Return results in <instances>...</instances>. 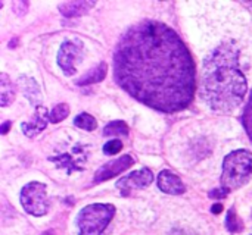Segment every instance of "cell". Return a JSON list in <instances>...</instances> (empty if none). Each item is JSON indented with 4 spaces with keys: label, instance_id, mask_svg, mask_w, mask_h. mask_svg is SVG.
Listing matches in <instances>:
<instances>
[{
    "label": "cell",
    "instance_id": "cell-5",
    "mask_svg": "<svg viewBox=\"0 0 252 235\" xmlns=\"http://www.w3.org/2000/svg\"><path fill=\"white\" fill-rule=\"evenodd\" d=\"M47 187L41 183H30L21 191V203L27 213L32 216H44L49 210L46 199Z\"/></svg>",
    "mask_w": 252,
    "mask_h": 235
},
{
    "label": "cell",
    "instance_id": "cell-15",
    "mask_svg": "<svg viewBox=\"0 0 252 235\" xmlns=\"http://www.w3.org/2000/svg\"><path fill=\"white\" fill-rule=\"evenodd\" d=\"M103 135L106 137H109V135H123V137H126V135H128V127H127V124L124 122V121H114V122H109L106 127H105V130H103Z\"/></svg>",
    "mask_w": 252,
    "mask_h": 235
},
{
    "label": "cell",
    "instance_id": "cell-25",
    "mask_svg": "<svg viewBox=\"0 0 252 235\" xmlns=\"http://www.w3.org/2000/svg\"><path fill=\"white\" fill-rule=\"evenodd\" d=\"M41 235H55V234H53V231H46V233H43Z\"/></svg>",
    "mask_w": 252,
    "mask_h": 235
},
{
    "label": "cell",
    "instance_id": "cell-20",
    "mask_svg": "<svg viewBox=\"0 0 252 235\" xmlns=\"http://www.w3.org/2000/svg\"><path fill=\"white\" fill-rule=\"evenodd\" d=\"M123 150V143L120 140H112V141H108L105 146H103V153L105 155H117L118 152Z\"/></svg>",
    "mask_w": 252,
    "mask_h": 235
},
{
    "label": "cell",
    "instance_id": "cell-10",
    "mask_svg": "<svg viewBox=\"0 0 252 235\" xmlns=\"http://www.w3.org/2000/svg\"><path fill=\"white\" fill-rule=\"evenodd\" d=\"M158 187L162 193H167L171 196H179L186 191L183 181L171 171H162L158 175Z\"/></svg>",
    "mask_w": 252,
    "mask_h": 235
},
{
    "label": "cell",
    "instance_id": "cell-4",
    "mask_svg": "<svg viewBox=\"0 0 252 235\" xmlns=\"http://www.w3.org/2000/svg\"><path fill=\"white\" fill-rule=\"evenodd\" d=\"M115 216V208L112 205H89L78 213L77 225L80 235H105L106 227Z\"/></svg>",
    "mask_w": 252,
    "mask_h": 235
},
{
    "label": "cell",
    "instance_id": "cell-17",
    "mask_svg": "<svg viewBox=\"0 0 252 235\" xmlns=\"http://www.w3.org/2000/svg\"><path fill=\"white\" fill-rule=\"evenodd\" d=\"M68 113H69V107H68V104L61 103V104L55 106V107H53V110L50 112V121H52L53 124H58V122L63 121V119L68 116Z\"/></svg>",
    "mask_w": 252,
    "mask_h": 235
},
{
    "label": "cell",
    "instance_id": "cell-18",
    "mask_svg": "<svg viewBox=\"0 0 252 235\" xmlns=\"http://www.w3.org/2000/svg\"><path fill=\"white\" fill-rule=\"evenodd\" d=\"M226 227L230 233H238L242 230V224L238 218V215L235 213V209H230L227 212V216H226Z\"/></svg>",
    "mask_w": 252,
    "mask_h": 235
},
{
    "label": "cell",
    "instance_id": "cell-22",
    "mask_svg": "<svg viewBox=\"0 0 252 235\" xmlns=\"http://www.w3.org/2000/svg\"><path fill=\"white\" fill-rule=\"evenodd\" d=\"M27 7H28V3H24V1H16L13 4V9L18 15H25L27 12Z\"/></svg>",
    "mask_w": 252,
    "mask_h": 235
},
{
    "label": "cell",
    "instance_id": "cell-1",
    "mask_svg": "<svg viewBox=\"0 0 252 235\" xmlns=\"http://www.w3.org/2000/svg\"><path fill=\"white\" fill-rule=\"evenodd\" d=\"M115 82L140 103L174 113L195 94V63L179 34L158 21L128 28L114 53Z\"/></svg>",
    "mask_w": 252,
    "mask_h": 235
},
{
    "label": "cell",
    "instance_id": "cell-8",
    "mask_svg": "<svg viewBox=\"0 0 252 235\" xmlns=\"http://www.w3.org/2000/svg\"><path fill=\"white\" fill-rule=\"evenodd\" d=\"M131 165H134V159L130 155H124L115 160H111L97 169V172L93 177V184H100L103 181H108V180L120 175L126 169H128Z\"/></svg>",
    "mask_w": 252,
    "mask_h": 235
},
{
    "label": "cell",
    "instance_id": "cell-12",
    "mask_svg": "<svg viewBox=\"0 0 252 235\" xmlns=\"http://www.w3.org/2000/svg\"><path fill=\"white\" fill-rule=\"evenodd\" d=\"M19 82H21V88H22L24 96L30 100V103L32 106L38 107L40 106V102H41V93L38 90L37 82L32 78H28V77L21 78Z\"/></svg>",
    "mask_w": 252,
    "mask_h": 235
},
{
    "label": "cell",
    "instance_id": "cell-24",
    "mask_svg": "<svg viewBox=\"0 0 252 235\" xmlns=\"http://www.w3.org/2000/svg\"><path fill=\"white\" fill-rule=\"evenodd\" d=\"M211 212H213L214 215H219V213H221V212H223V205H221V203H216V205H213V208H211Z\"/></svg>",
    "mask_w": 252,
    "mask_h": 235
},
{
    "label": "cell",
    "instance_id": "cell-3",
    "mask_svg": "<svg viewBox=\"0 0 252 235\" xmlns=\"http://www.w3.org/2000/svg\"><path fill=\"white\" fill-rule=\"evenodd\" d=\"M252 177V155L248 150H236L223 160L221 184L223 188L239 190Z\"/></svg>",
    "mask_w": 252,
    "mask_h": 235
},
{
    "label": "cell",
    "instance_id": "cell-2",
    "mask_svg": "<svg viewBox=\"0 0 252 235\" xmlns=\"http://www.w3.org/2000/svg\"><path fill=\"white\" fill-rule=\"evenodd\" d=\"M247 78L239 68V50L233 41L221 43L205 59L201 75L204 102L217 112H232L247 96Z\"/></svg>",
    "mask_w": 252,
    "mask_h": 235
},
{
    "label": "cell",
    "instance_id": "cell-7",
    "mask_svg": "<svg viewBox=\"0 0 252 235\" xmlns=\"http://www.w3.org/2000/svg\"><path fill=\"white\" fill-rule=\"evenodd\" d=\"M154 181V174L149 168H143L139 171L131 172L130 175L118 180L117 183V188L120 190V193L123 196H128L131 193V190L134 188H146L152 184Z\"/></svg>",
    "mask_w": 252,
    "mask_h": 235
},
{
    "label": "cell",
    "instance_id": "cell-21",
    "mask_svg": "<svg viewBox=\"0 0 252 235\" xmlns=\"http://www.w3.org/2000/svg\"><path fill=\"white\" fill-rule=\"evenodd\" d=\"M230 191L227 190V188H220V190H213V191H210V197L211 199H224L227 194H229Z\"/></svg>",
    "mask_w": 252,
    "mask_h": 235
},
{
    "label": "cell",
    "instance_id": "cell-16",
    "mask_svg": "<svg viewBox=\"0 0 252 235\" xmlns=\"http://www.w3.org/2000/svg\"><path fill=\"white\" fill-rule=\"evenodd\" d=\"M74 125L84 130V131H93L96 128V119L89 115V113H80L78 116H75L74 119Z\"/></svg>",
    "mask_w": 252,
    "mask_h": 235
},
{
    "label": "cell",
    "instance_id": "cell-19",
    "mask_svg": "<svg viewBox=\"0 0 252 235\" xmlns=\"http://www.w3.org/2000/svg\"><path fill=\"white\" fill-rule=\"evenodd\" d=\"M244 125H245V130H247L252 141V91L250 100H248V104L245 107V112H244Z\"/></svg>",
    "mask_w": 252,
    "mask_h": 235
},
{
    "label": "cell",
    "instance_id": "cell-9",
    "mask_svg": "<svg viewBox=\"0 0 252 235\" xmlns=\"http://www.w3.org/2000/svg\"><path fill=\"white\" fill-rule=\"evenodd\" d=\"M47 119H50V116L47 115V109L43 106H38L35 107L34 116L28 122H24L21 125V130L27 137H35L47 127Z\"/></svg>",
    "mask_w": 252,
    "mask_h": 235
},
{
    "label": "cell",
    "instance_id": "cell-14",
    "mask_svg": "<svg viewBox=\"0 0 252 235\" xmlns=\"http://www.w3.org/2000/svg\"><path fill=\"white\" fill-rule=\"evenodd\" d=\"M15 85L6 74H0V106L6 107L15 100Z\"/></svg>",
    "mask_w": 252,
    "mask_h": 235
},
{
    "label": "cell",
    "instance_id": "cell-13",
    "mask_svg": "<svg viewBox=\"0 0 252 235\" xmlns=\"http://www.w3.org/2000/svg\"><path fill=\"white\" fill-rule=\"evenodd\" d=\"M106 69H108V66H106V63H99L96 68H93V69H90L89 72H86L81 78H78L77 81H75V84L77 85H90V84H96V82H100V81H103V78L106 77Z\"/></svg>",
    "mask_w": 252,
    "mask_h": 235
},
{
    "label": "cell",
    "instance_id": "cell-11",
    "mask_svg": "<svg viewBox=\"0 0 252 235\" xmlns=\"http://www.w3.org/2000/svg\"><path fill=\"white\" fill-rule=\"evenodd\" d=\"M93 6L94 1H66L59 4V12L66 18H74L86 15Z\"/></svg>",
    "mask_w": 252,
    "mask_h": 235
},
{
    "label": "cell",
    "instance_id": "cell-23",
    "mask_svg": "<svg viewBox=\"0 0 252 235\" xmlns=\"http://www.w3.org/2000/svg\"><path fill=\"white\" fill-rule=\"evenodd\" d=\"M12 127V122L10 121H6L4 124H1V127H0V132L4 135V134H7V131H9V128Z\"/></svg>",
    "mask_w": 252,
    "mask_h": 235
},
{
    "label": "cell",
    "instance_id": "cell-6",
    "mask_svg": "<svg viewBox=\"0 0 252 235\" xmlns=\"http://www.w3.org/2000/svg\"><path fill=\"white\" fill-rule=\"evenodd\" d=\"M84 46L80 40L63 41L58 53V65L65 75H74L77 72V63L83 59Z\"/></svg>",
    "mask_w": 252,
    "mask_h": 235
}]
</instances>
